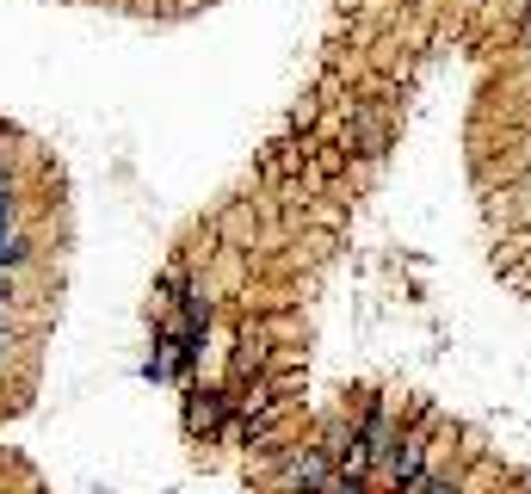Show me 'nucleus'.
Masks as SVG:
<instances>
[{
	"label": "nucleus",
	"instance_id": "1",
	"mask_svg": "<svg viewBox=\"0 0 531 494\" xmlns=\"http://www.w3.org/2000/svg\"><path fill=\"white\" fill-rule=\"evenodd\" d=\"M389 476H396V488L420 482V476H427V445H420V439H402L396 451H389Z\"/></svg>",
	"mask_w": 531,
	"mask_h": 494
},
{
	"label": "nucleus",
	"instance_id": "2",
	"mask_svg": "<svg viewBox=\"0 0 531 494\" xmlns=\"http://www.w3.org/2000/svg\"><path fill=\"white\" fill-rule=\"evenodd\" d=\"M186 420L198 433H210V427H223V396H192V408H186Z\"/></svg>",
	"mask_w": 531,
	"mask_h": 494
},
{
	"label": "nucleus",
	"instance_id": "3",
	"mask_svg": "<svg viewBox=\"0 0 531 494\" xmlns=\"http://www.w3.org/2000/svg\"><path fill=\"white\" fill-rule=\"evenodd\" d=\"M408 494H457L445 476H420V482H408Z\"/></svg>",
	"mask_w": 531,
	"mask_h": 494
},
{
	"label": "nucleus",
	"instance_id": "4",
	"mask_svg": "<svg viewBox=\"0 0 531 494\" xmlns=\"http://www.w3.org/2000/svg\"><path fill=\"white\" fill-rule=\"evenodd\" d=\"M7 291H13V285H7V272H0V303H7Z\"/></svg>",
	"mask_w": 531,
	"mask_h": 494
},
{
	"label": "nucleus",
	"instance_id": "5",
	"mask_svg": "<svg viewBox=\"0 0 531 494\" xmlns=\"http://www.w3.org/2000/svg\"><path fill=\"white\" fill-rule=\"evenodd\" d=\"M0 352H7V334H0Z\"/></svg>",
	"mask_w": 531,
	"mask_h": 494
}]
</instances>
